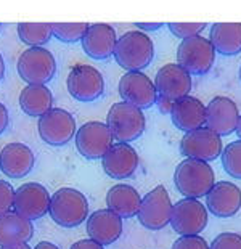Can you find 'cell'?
Wrapping results in <instances>:
<instances>
[{
	"label": "cell",
	"instance_id": "cell-1",
	"mask_svg": "<svg viewBox=\"0 0 241 249\" xmlns=\"http://www.w3.org/2000/svg\"><path fill=\"white\" fill-rule=\"evenodd\" d=\"M175 187L185 198L200 199L206 196L216 185V176L206 161L186 158L175 167Z\"/></svg>",
	"mask_w": 241,
	"mask_h": 249
},
{
	"label": "cell",
	"instance_id": "cell-2",
	"mask_svg": "<svg viewBox=\"0 0 241 249\" xmlns=\"http://www.w3.org/2000/svg\"><path fill=\"white\" fill-rule=\"evenodd\" d=\"M112 56L126 71H142L153 61L154 44L143 31H129L117 39Z\"/></svg>",
	"mask_w": 241,
	"mask_h": 249
},
{
	"label": "cell",
	"instance_id": "cell-3",
	"mask_svg": "<svg viewBox=\"0 0 241 249\" xmlns=\"http://www.w3.org/2000/svg\"><path fill=\"white\" fill-rule=\"evenodd\" d=\"M50 217L55 224L64 229H74L89 217L87 198L74 188H60L52 196Z\"/></svg>",
	"mask_w": 241,
	"mask_h": 249
},
{
	"label": "cell",
	"instance_id": "cell-4",
	"mask_svg": "<svg viewBox=\"0 0 241 249\" xmlns=\"http://www.w3.org/2000/svg\"><path fill=\"white\" fill-rule=\"evenodd\" d=\"M106 124H108L114 140L129 143L142 137L145 127H147V121H145L142 108L122 100L110 108L108 116H106Z\"/></svg>",
	"mask_w": 241,
	"mask_h": 249
},
{
	"label": "cell",
	"instance_id": "cell-5",
	"mask_svg": "<svg viewBox=\"0 0 241 249\" xmlns=\"http://www.w3.org/2000/svg\"><path fill=\"white\" fill-rule=\"evenodd\" d=\"M216 49L212 42L203 36H193L182 39L177 49V63L190 74L203 76L211 71L216 60Z\"/></svg>",
	"mask_w": 241,
	"mask_h": 249
},
{
	"label": "cell",
	"instance_id": "cell-6",
	"mask_svg": "<svg viewBox=\"0 0 241 249\" xmlns=\"http://www.w3.org/2000/svg\"><path fill=\"white\" fill-rule=\"evenodd\" d=\"M19 77L28 84H47L55 77L56 61L44 47H29L18 58Z\"/></svg>",
	"mask_w": 241,
	"mask_h": 249
},
{
	"label": "cell",
	"instance_id": "cell-7",
	"mask_svg": "<svg viewBox=\"0 0 241 249\" xmlns=\"http://www.w3.org/2000/svg\"><path fill=\"white\" fill-rule=\"evenodd\" d=\"M172 203H170L169 193L163 185L154 187L151 192L142 199V206L138 209V220L145 229L156 231L163 230L170 224L172 215Z\"/></svg>",
	"mask_w": 241,
	"mask_h": 249
},
{
	"label": "cell",
	"instance_id": "cell-8",
	"mask_svg": "<svg viewBox=\"0 0 241 249\" xmlns=\"http://www.w3.org/2000/svg\"><path fill=\"white\" fill-rule=\"evenodd\" d=\"M112 137L108 124L89 121L76 132V148L85 160H101L112 146Z\"/></svg>",
	"mask_w": 241,
	"mask_h": 249
},
{
	"label": "cell",
	"instance_id": "cell-9",
	"mask_svg": "<svg viewBox=\"0 0 241 249\" xmlns=\"http://www.w3.org/2000/svg\"><path fill=\"white\" fill-rule=\"evenodd\" d=\"M66 86L73 98L82 103H90L103 95L105 81L96 68L89 65H76L68 74Z\"/></svg>",
	"mask_w": 241,
	"mask_h": 249
},
{
	"label": "cell",
	"instance_id": "cell-10",
	"mask_svg": "<svg viewBox=\"0 0 241 249\" xmlns=\"http://www.w3.org/2000/svg\"><path fill=\"white\" fill-rule=\"evenodd\" d=\"M37 130L47 145L63 146L76 134V121L66 109L52 108L39 118Z\"/></svg>",
	"mask_w": 241,
	"mask_h": 249
},
{
	"label": "cell",
	"instance_id": "cell-11",
	"mask_svg": "<svg viewBox=\"0 0 241 249\" xmlns=\"http://www.w3.org/2000/svg\"><path fill=\"white\" fill-rule=\"evenodd\" d=\"M180 151L186 158H195L200 161H214L222 155V137L209 127L185 132L180 140Z\"/></svg>",
	"mask_w": 241,
	"mask_h": 249
},
{
	"label": "cell",
	"instance_id": "cell-12",
	"mask_svg": "<svg viewBox=\"0 0 241 249\" xmlns=\"http://www.w3.org/2000/svg\"><path fill=\"white\" fill-rule=\"evenodd\" d=\"M170 224L180 236L200 235L207 225L206 206L195 198H184L177 201L172 208Z\"/></svg>",
	"mask_w": 241,
	"mask_h": 249
},
{
	"label": "cell",
	"instance_id": "cell-13",
	"mask_svg": "<svg viewBox=\"0 0 241 249\" xmlns=\"http://www.w3.org/2000/svg\"><path fill=\"white\" fill-rule=\"evenodd\" d=\"M119 95L127 103L142 109L151 108L158 102L154 82L142 71H127L119 81Z\"/></svg>",
	"mask_w": 241,
	"mask_h": 249
},
{
	"label": "cell",
	"instance_id": "cell-14",
	"mask_svg": "<svg viewBox=\"0 0 241 249\" xmlns=\"http://www.w3.org/2000/svg\"><path fill=\"white\" fill-rule=\"evenodd\" d=\"M50 193L44 185L31 182L24 183L15 192L13 208L18 214L29 220L42 219L50 209Z\"/></svg>",
	"mask_w": 241,
	"mask_h": 249
},
{
	"label": "cell",
	"instance_id": "cell-15",
	"mask_svg": "<svg viewBox=\"0 0 241 249\" xmlns=\"http://www.w3.org/2000/svg\"><path fill=\"white\" fill-rule=\"evenodd\" d=\"M154 87L158 90V97L175 103L179 98H184L190 93L191 74L185 68H182L179 63L164 65L156 72Z\"/></svg>",
	"mask_w": 241,
	"mask_h": 249
},
{
	"label": "cell",
	"instance_id": "cell-16",
	"mask_svg": "<svg viewBox=\"0 0 241 249\" xmlns=\"http://www.w3.org/2000/svg\"><path fill=\"white\" fill-rule=\"evenodd\" d=\"M237 103L228 97H214L206 107V127L221 137L237 132L240 123Z\"/></svg>",
	"mask_w": 241,
	"mask_h": 249
},
{
	"label": "cell",
	"instance_id": "cell-17",
	"mask_svg": "<svg viewBox=\"0 0 241 249\" xmlns=\"http://www.w3.org/2000/svg\"><path fill=\"white\" fill-rule=\"evenodd\" d=\"M101 161H103V171L106 176L116 180L132 177L138 167V155L135 148L122 142L112 143Z\"/></svg>",
	"mask_w": 241,
	"mask_h": 249
},
{
	"label": "cell",
	"instance_id": "cell-18",
	"mask_svg": "<svg viewBox=\"0 0 241 249\" xmlns=\"http://www.w3.org/2000/svg\"><path fill=\"white\" fill-rule=\"evenodd\" d=\"M82 42V49L85 55L92 60H106L114 55V49L117 44V36L112 26L105 23L89 24Z\"/></svg>",
	"mask_w": 241,
	"mask_h": 249
},
{
	"label": "cell",
	"instance_id": "cell-19",
	"mask_svg": "<svg viewBox=\"0 0 241 249\" xmlns=\"http://www.w3.org/2000/svg\"><path fill=\"white\" fill-rule=\"evenodd\" d=\"M206 201L212 215L228 219L241 209V190L232 182H217L206 195Z\"/></svg>",
	"mask_w": 241,
	"mask_h": 249
},
{
	"label": "cell",
	"instance_id": "cell-20",
	"mask_svg": "<svg viewBox=\"0 0 241 249\" xmlns=\"http://www.w3.org/2000/svg\"><path fill=\"white\" fill-rule=\"evenodd\" d=\"M87 233L101 246L112 245L122 235V217L111 209H100L87 217Z\"/></svg>",
	"mask_w": 241,
	"mask_h": 249
},
{
	"label": "cell",
	"instance_id": "cell-21",
	"mask_svg": "<svg viewBox=\"0 0 241 249\" xmlns=\"http://www.w3.org/2000/svg\"><path fill=\"white\" fill-rule=\"evenodd\" d=\"M34 153L24 143H8L0 151V169L10 178H23L34 167Z\"/></svg>",
	"mask_w": 241,
	"mask_h": 249
},
{
	"label": "cell",
	"instance_id": "cell-22",
	"mask_svg": "<svg viewBox=\"0 0 241 249\" xmlns=\"http://www.w3.org/2000/svg\"><path fill=\"white\" fill-rule=\"evenodd\" d=\"M169 114L174 125L184 132L200 129L206 124V107L201 100L191 95L177 100Z\"/></svg>",
	"mask_w": 241,
	"mask_h": 249
},
{
	"label": "cell",
	"instance_id": "cell-23",
	"mask_svg": "<svg viewBox=\"0 0 241 249\" xmlns=\"http://www.w3.org/2000/svg\"><path fill=\"white\" fill-rule=\"evenodd\" d=\"M34 235L32 220L21 214L5 213L0 215V248L28 243Z\"/></svg>",
	"mask_w": 241,
	"mask_h": 249
},
{
	"label": "cell",
	"instance_id": "cell-24",
	"mask_svg": "<svg viewBox=\"0 0 241 249\" xmlns=\"http://www.w3.org/2000/svg\"><path fill=\"white\" fill-rule=\"evenodd\" d=\"M106 206L112 213L121 215L122 219H130V217L138 214L142 198L137 190L130 185L119 183L110 188L108 195H106Z\"/></svg>",
	"mask_w": 241,
	"mask_h": 249
},
{
	"label": "cell",
	"instance_id": "cell-25",
	"mask_svg": "<svg viewBox=\"0 0 241 249\" xmlns=\"http://www.w3.org/2000/svg\"><path fill=\"white\" fill-rule=\"evenodd\" d=\"M19 107L31 118H40L53 108V95L45 84H28L19 93Z\"/></svg>",
	"mask_w": 241,
	"mask_h": 249
},
{
	"label": "cell",
	"instance_id": "cell-26",
	"mask_svg": "<svg viewBox=\"0 0 241 249\" xmlns=\"http://www.w3.org/2000/svg\"><path fill=\"white\" fill-rule=\"evenodd\" d=\"M209 40L214 49L225 56L241 53V23H216L211 28Z\"/></svg>",
	"mask_w": 241,
	"mask_h": 249
},
{
	"label": "cell",
	"instance_id": "cell-27",
	"mask_svg": "<svg viewBox=\"0 0 241 249\" xmlns=\"http://www.w3.org/2000/svg\"><path fill=\"white\" fill-rule=\"evenodd\" d=\"M18 36L29 47H44L52 39V23H19Z\"/></svg>",
	"mask_w": 241,
	"mask_h": 249
},
{
	"label": "cell",
	"instance_id": "cell-28",
	"mask_svg": "<svg viewBox=\"0 0 241 249\" xmlns=\"http://www.w3.org/2000/svg\"><path fill=\"white\" fill-rule=\"evenodd\" d=\"M222 166L230 177L241 180V140L228 143L222 151Z\"/></svg>",
	"mask_w": 241,
	"mask_h": 249
},
{
	"label": "cell",
	"instance_id": "cell-29",
	"mask_svg": "<svg viewBox=\"0 0 241 249\" xmlns=\"http://www.w3.org/2000/svg\"><path fill=\"white\" fill-rule=\"evenodd\" d=\"M53 36L58 40L66 42V44H73V42H79L84 39L85 33L89 29L87 23H52Z\"/></svg>",
	"mask_w": 241,
	"mask_h": 249
},
{
	"label": "cell",
	"instance_id": "cell-30",
	"mask_svg": "<svg viewBox=\"0 0 241 249\" xmlns=\"http://www.w3.org/2000/svg\"><path fill=\"white\" fill-rule=\"evenodd\" d=\"M206 23H169L167 28L179 39H186V37L201 34L206 29Z\"/></svg>",
	"mask_w": 241,
	"mask_h": 249
},
{
	"label": "cell",
	"instance_id": "cell-31",
	"mask_svg": "<svg viewBox=\"0 0 241 249\" xmlns=\"http://www.w3.org/2000/svg\"><path fill=\"white\" fill-rule=\"evenodd\" d=\"M211 249H241V235L232 231L221 233L214 238L211 243Z\"/></svg>",
	"mask_w": 241,
	"mask_h": 249
},
{
	"label": "cell",
	"instance_id": "cell-32",
	"mask_svg": "<svg viewBox=\"0 0 241 249\" xmlns=\"http://www.w3.org/2000/svg\"><path fill=\"white\" fill-rule=\"evenodd\" d=\"M172 249H211V246L200 235H186L180 236L172 245Z\"/></svg>",
	"mask_w": 241,
	"mask_h": 249
},
{
	"label": "cell",
	"instance_id": "cell-33",
	"mask_svg": "<svg viewBox=\"0 0 241 249\" xmlns=\"http://www.w3.org/2000/svg\"><path fill=\"white\" fill-rule=\"evenodd\" d=\"M15 204V190L8 182L0 180V215L10 213Z\"/></svg>",
	"mask_w": 241,
	"mask_h": 249
},
{
	"label": "cell",
	"instance_id": "cell-34",
	"mask_svg": "<svg viewBox=\"0 0 241 249\" xmlns=\"http://www.w3.org/2000/svg\"><path fill=\"white\" fill-rule=\"evenodd\" d=\"M71 249H103V246H101L100 243L93 241L92 238H89V240H79V241H76L71 246Z\"/></svg>",
	"mask_w": 241,
	"mask_h": 249
},
{
	"label": "cell",
	"instance_id": "cell-35",
	"mask_svg": "<svg viewBox=\"0 0 241 249\" xmlns=\"http://www.w3.org/2000/svg\"><path fill=\"white\" fill-rule=\"evenodd\" d=\"M8 127V111L3 103H0V135L7 130Z\"/></svg>",
	"mask_w": 241,
	"mask_h": 249
},
{
	"label": "cell",
	"instance_id": "cell-36",
	"mask_svg": "<svg viewBox=\"0 0 241 249\" xmlns=\"http://www.w3.org/2000/svg\"><path fill=\"white\" fill-rule=\"evenodd\" d=\"M135 26L142 31H158L163 23H137Z\"/></svg>",
	"mask_w": 241,
	"mask_h": 249
},
{
	"label": "cell",
	"instance_id": "cell-37",
	"mask_svg": "<svg viewBox=\"0 0 241 249\" xmlns=\"http://www.w3.org/2000/svg\"><path fill=\"white\" fill-rule=\"evenodd\" d=\"M34 249H60L56 245H53L50 241H40Z\"/></svg>",
	"mask_w": 241,
	"mask_h": 249
},
{
	"label": "cell",
	"instance_id": "cell-38",
	"mask_svg": "<svg viewBox=\"0 0 241 249\" xmlns=\"http://www.w3.org/2000/svg\"><path fill=\"white\" fill-rule=\"evenodd\" d=\"M0 249H31L29 245H26V243H19V245H12V246H3Z\"/></svg>",
	"mask_w": 241,
	"mask_h": 249
},
{
	"label": "cell",
	"instance_id": "cell-39",
	"mask_svg": "<svg viewBox=\"0 0 241 249\" xmlns=\"http://www.w3.org/2000/svg\"><path fill=\"white\" fill-rule=\"evenodd\" d=\"M3 76H5V61L2 58V53H0V81L3 79Z\"/></svg>",
	"mask_w": 241,
	"mask_h": 249
},
{
	"label": "cell",
	"instance_id": "cell-40",
	"mask_svg": "<svg viewBox=\"0 0 241 249\" xmlns=\"http://www.w3.org/2000/svg\"><path fill=\"white\" fill-rule=\"evenodd\" d=\"M237 135H238V139L241 140V116H240V123H238V127H237Z\"/></svg>",
	"mask_w": 241,
	"mask_h": 249
},
{
	"label": "cell",
	"instance_id": "cell-41",
	"mask_svg": "<svg viewBox=\"0 0 241 249\" xmlns=\"http://www.w3.org/2000/svg\"><path fill=\"white\" fill-rule=\"evenodd\" d=\"M240 79H241V66H240Z\"/></svg>",
	"mask_w": 241,
	"mask_h": 249
}]
</instances>
